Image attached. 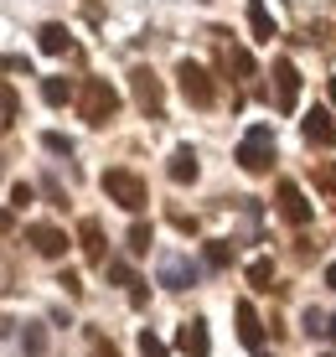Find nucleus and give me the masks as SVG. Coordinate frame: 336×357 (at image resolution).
<instances>
[{"instance_id":"nucleus-1","label":"nucleus","mask_w":336,"mask_h":357,"mask_svg":"<svg viewBox=\"0 0 336 357\" xmlns=\"http://www.w3.org/2000/svg\"><path fill=\"white\" fill-rule=\"evenodd\" d=\"M119 114V93H114V83L109 78H83V89H78V119H89V125H109V119Z\"/></svg>"},{"instance_id":"nucleus-2","label":"nucleus","mask_w":336,"mask_h":357,"mask_svg":"<svg viewBox=\"0 0 336 357\" xmlns=\"http://www.w3.org/2000/svg\"><path fill=\"white\" fill-rule=\"evenodd\" d=\"M238 166L248 171V176H264V171L275 166V130L269 125H254L238 140Z\"/></svg>"},{"instance_id":"nucleus-3","label":"nucleus","mask_w":336,"mask_h":357,"mask_svg":"<svg viewBox=\"0 0 336 357\" xmlns=\"http://www.w3.org/2000/svg\"><path fill=\"white\" fill-rule=\"evenodd\" d=\"M104 197H109V202H119L124 213H140V207L151 202V187H145L135 171L114 166V171H104Z\"/></svg>"},{"instance_id":"nucleus-4","label":"nucleus","mask_w":336,"mask_h":357,"mask_svg":"<svg viewBox=\"0 0 336 357\" xmlns=\"http://www.w3.org/2000/svg\"><path fill=\"white\" fill-rule=\"evenodd\" d=\"M176 83H181V98L186 104H197V109H207V104H217V83H213V73H207L202 63H176Z\"/></svg>"},{"instance_id":"nucleus-5","label":"nucleus","mask_w":336,"mask_h":357,"mask_svg":"<svg viewBox=\"0 0 336 357\" xmlns=\"http://www.w3.org/2000/svg\"><path fill=\"white\" fill-rule=\"evenodd\" d=\"M130 93H135V104H140L151 119L166 114V93H160V78H155L151 68H135V73H130Z\"/></svg>"},{"instance_id":"nucleus-6","label":"nucleus","mask_w":336,"mask_h":357,"mask_svg":"<svg viewBox=\"0 0 336 357\" xmlns=\"http://www.w3.org/2000/svg\"><path fill=\"white\" fill-rule=\"evenodd\" d=\"M275 202H280V218H284V223H295V228H305L310 213H316V207L305 202L300 181H280V187H275Z\"/></svg>"},{"instance_id":"nucleus-7","label":"nucleus","mask_w":336,"mask_h":357,"mask_svg":"<svg viewBox=\"0 0 336 357\" xmlns=\"http://www.w3.org/2000/svg\"><path fill=\"white\" fill-rule=\"evenodd\" d=\"M275 104L284 109V114L300 104V73H295L290 57H275Z\"/></svg>"},{"instance_id":"nucleus-8","label":"nucleus","mask_w":336,"mask_h":357,"mask_svg":"<svg viewBox=\"0 0 336 357\" xmlns=\"http://www.w3.org/2000/svg\"><path fill=\"white\" fill-rule=\"evenodd\" d=\"M26 243L42 254V259H62V254H68V233L52 228V223H31L26 228Z\"/></svg>"},{"instance_id":"nucleus-9","label":"nucleus","mask_w":336,"mask_h":357,"mask_svg":"<svg viewBox=\"0 0 336 357\" xmlns=\"http://www.w3.org/2000/svg\"><path fill=\"white\" fill-rule=\"evenodd\" d=\"M160 285H166V290H186V285H197V264H192V259H181V254H166V259H160Z\"/></svg>"},{"instance_id":"nucleus-10","label":"nucleus","mask_w":336,"mask_h":357,"mask_svg":"<svg viewBox=\"0 0 336 357\" xmlns=\"http://www.w3.org/2000/svg\"><path fill=\"white\" fill-rule=\"evenodd\" d=\"M300 135H305L310 145H321V151H331V145H336V125H331L326 109H310V114L300 119Z\"/></svg>"},{"instance_id":"nucleus-11","label":"nucleus","mask_w":336,"mask_h":357,"mask_svg":"<svg viewBox=\"0 0 336 357\" xmlns=\"http://www.w3.org/2000/svg\"><path fill=\"white\" fill-rule=\"evenodd\" d=\"M176 352H181V357H207V352H213V337H207V326H202V321H181V331H176Z\"/></svg>"},{"instance_id":"nucleus-12","label":"nucleus","mask_w":336,"mask_h":357,"mask_svg":"<svg viewBox=\"0 0 336 357\" xmlns=\"http://www.w3.org/2000/svg\"><path fill=\"white\" fill-rule=\"evenodd\" d=\"M171 181H176V187H192V181H197V171H202V166H197V151H192V145H176V151H171Z\"/></svg>"},{"instance_id":"nucleus-13","label":"nucleus","mask_w":336,"mask_h":357,"mask_svg":"<svg viewBox=\"0 0 336 357\" xmlns=\"http://www.w3.org/2000/svg\"><path fill=\"white\" fill-rule=\"evenodd\" d=\"M233 316H238V342L259 352V347H264V326H259V311H254L248 301H238V311H233Z\"/></svg>"},{"instance_id":"nucleus-14","label":"nucleus","mask_w":336,"mask_h":357,"mask_svg":"<svg viewBox=\"0 0 336 357\" xmlns=\"http://www.w3.org/2000/svg\"><path fill=\"white\" fill-rule=\"evenodd\" d=\"M78 243H83V254H89V264H104L109 254H104V228H98V218H83L78 223Z\"/></svg>"},{"instance_id":"nucleus-15","label":"nucleus","mask_w":336,"mask_h":357,"mask_svg":"<svg viewBox=\"0 0 336 357\" xmlns=\"http://www.w3.org/2000/svg\"><path fill=\"white\" fill-rule=\"evenodd\" d=\"M36 42H42V52H52V57H62V52H72V31L62 26V21H47V26L36 31Z\"/></svg>"},{"instance_id":"nucleus-16","label":"nucleus","mask_w":336,"mask_h":357,"mask_svg":"<svg viewBox=\"0 0 336 357\" xmlns=\"http://www.w3.org/2000/svg\"><path fill=\"white\" fill-rule=\"evenodd\" d=\"M248 26H254V36H259V42H275V21H269L264 0H248Z\"/></svg>"},{"instance_id":"nucleus-17","label":"nucleus","mask_w":336,"mask_h":357,"mask_svg":"<svg viewBox=\"0 0 336 357\" xmlns=\"http://www.w3.org/2000/svg\"><path fill=\"white\" fill-rule=\"evenodd\" d=\"M202 259H207V269H228V264H233V243H228V238H213V243L202 249Z\"/></svg>"},{"instance_id":"nucleus-18","label":"nucleus","mask_w":336,"mask_h":357,"mask_svg":"<svg viewBox=\"0 0 336 357\" xmlns=\"http://www.w3.org/2000/svg\"><path fill=\"white\" fill-rule=\"evenodd\" d=\"M42 98H47L52 109H62V104L72 98V83H68V78H42Z\"/></svg>"},{"instance_id":"nucleus-19","label":"nucleus","mask_w":336,"mask_h":357,"mask_svg":"<svg viewBox=\"0 0 336 357\" xmlns=\"http://www.w3.org/2000/svg\"><path fill=\"white\" fill-rule=\"evenodd\" d=\"M248 285L254 290H275V259H254L248 264Z\"/></svg>"},{"instance_id":"nucleus-20","label":"nucleus","mask_w":336,"mask_h":357,"mask_svg":"<svg viewBox=\"0 0 336 357\" xmlns=\"http://www.w3.org/2000/svg\"><path fill=\"white\" fill-rule=\"evenodd\" d=\"M222 63H228V73H238V78H254V57L243 47H222Z\"/></svg>"},{"instance_id":"nucleus-21","label":"nucleus","mask_w":336,"mask_h":357,"mask_svg":"<svg viewBox=\"0 0 336 357\" xmlns=\"http://www.w3.org/2000/svg\"><path fill=\"white\" fill-rule=\"evenodd\" d=\"M130 254H151V223H130V238H124Z\"/></svg>"},{"instance_id":"nucleus-22","label":"nucleus","mask_w":336,"mask_h":357,"mask_svg":"<svg viewBox=\"0 0 336 357\" xmlns=\"http://www.w3.org/2000/svg\"><path fill=\"white\" fill-rule=\"evenodd\" d=\"M316 187L326 192V202L336 207V161H321V166H316Z\"/></svg>"},{"instance_id":"nucleus-23","label":"nucleus","mask_w":336,"mask_h":357,"mask_svg":"<svg viewBox=\"0 0 336 357\" xmlns=\"http://www.w3.org/2000/svg\"><path fill=\"white\" fill-rule=\"evenodd\" d=\"M98 269H104V275H109V280H114V285H135V280H140V275H135V269H130V264H124V259H104V264H98Z\"/></svg>"},{"instance_id":"nucleus-24","label":"nucleus","mask_w":336,"mask_h":357,"mask_svg":"<svg viewBox=\"0 0 336 357\" xmlns=\"http://www.w3.org/2000/svg\"><path fill=\"white\" fill-rule=\"evenodd\" d=\"M21 114V98H16V89H10L6 78H0V119H16Z\"/></svg>"},{"instance_id":"nucleus-25","label":"nucleus","mask_w":336,"mask_h":357,"mask_svg":"<svg viewBox=\"0 0 336 357\" xmlns=\"http://www.w3.org/2000/svg\"><path fill=\"white\" fill-rule=\"evenodd\" d=\"M21 347H26L31 357H42L47 352V331L42 326H26V331H21Z\"/></svg>"},{"instance_id":"nucleus-26","label":"nucleus","mask_w":336,"mask_h":357,"mask_svg":"<svg viewBox=\"0 0 336 357\" xmlns=\"http://www.w3.org/2000/svg\"><path fill=\"white\" fill-rule=\"evenodd\" d=\"M140 357H171V352H166V342H160L155 331H140Z\"/></svg>"},{"instance_id":"nucleus-27","label":"nucleus","mask_w":336,"mask_h":357,"mask_svg":"<svg viewBox=\"0 0 336 357\" xmlns=\"http://www.w3.org/2000/svg\"><path fill=\"white\" fill-rule=\"evenodd\" d=\"M42 145H47V151H52V155H72V140H68V135H42Z\"/></svg>"},{"instance_id":"nucleus-28","label":"nucleus","mask_w":336,"mask_h":357,"mask_svg":"<svg viewBox=\"0 0 336 357\" xmlns=\"http://www.w3.org/2000/svg\"><path fill=\"white\" fill-rule=\"evenodd\" d=\"M26 202H36V187L31 181H16V187H10V207H26Z\"/></svg>"},{"instance_id":"nucleus-29","label":"nucleus","mask_w":336,"mask_h":357,"mask_svg":"<svg viewBox=\"0 0 336 357\" xmlns=\"http://www.w3.org/2000/svg\"><path fill=\"white\" fill-rule=\"evenodd\" d=\"M89 342H93V352H98V357H119V347H114L109 337H98V331H89Z\"/></svg>"},{"instance_id":"nucleus-30","label":"nucleus","mask_w":336,"mask_h":357,"mask_svg":"<svg viewBox=\"0 0 336 357\" xmlns=\"http://www.w3.org/2000/svg\"><path fill=\"white\" fill-rule=\"evenodd\" d=\"M57 285H62V290H68V295H83V280H78V275H62V280H57Z\"/></svg>"},{"instance_id":"nucleus-31","label":"nucleus","mask_w":336,"mask_h":357,"mask_svg":"<svg viewBox=\"0 0 336 357\" xmlns=\"http://www.w3.org/2000/svg\"><path fill=\"white\" fill-rule=\"evenodd\" d=\"M171 223H176L181 233H197V218H186V213H171Z\"/></svg>"},{"instance_id":"nucleus-32","label":"nucleus","mask_w":336,"mask_h":357,"mask_svg":"<svg viewBox=\"0 0 336 357\" xmlns=\"http://www.w3.org/2000/svg\"><path fill=\"white\" fill-rule=\"evenodd\" d=\"M321 331H326V337L336 342V321H331V316H326V321H321Z\"/></svg>"},{"instance_id":"nucleus-33","label":"nucleus","mask_w":336,"mask_h":357,"mask_svg":"<svg viewBox=\"0 0 336 357\" xmlns=\"http://www.w3.org/2000/svg\"><path fill=\"white\" fill-rule=\"evenodd\" d=\"M326 290H336V264H326Z\"/></svg>"},{"instance_id":"nucleus-34","label":"nucleus","mask_w":336,"mask_h":357,"mask_svg":"<svg viewBox=\"0 0 336 357\" xmlns=\"http://www.w3.org/2000/svg\"><path fill=\"white\" fill-rule=\"evenodd\" d=\"M326 93H331V104H336V78H331V83H326Z\"/></svg>"},{"instance_id":"nucleus-35","label":"nucleus","mask_w":336,"mask_h":357,"mask_svg":"<svg viewBox=\"0 0 336 357\" xmlns=\"http://www.w3.org/2000/svg\"><path fill=\"white\" fill-rule=\"evenodd\" d=\"M259 357H269V352H259Z\"/></svg>"}]
</instances>
